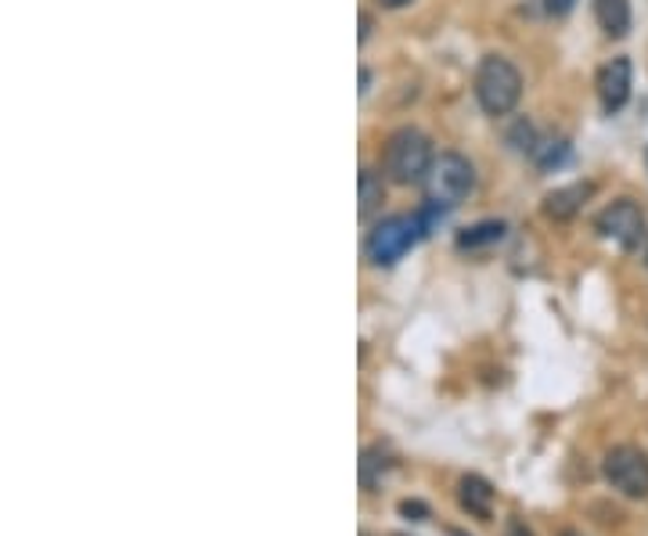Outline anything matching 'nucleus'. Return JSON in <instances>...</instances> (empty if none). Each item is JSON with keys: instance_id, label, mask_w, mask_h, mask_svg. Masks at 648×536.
Returning a JSON list of instances; mask_svg holds the SVG:
<instances>
[{"instance_id": "aec40b11", "label": "nucleus", "mask_w": 648, "mask_h": 536, "mask_svg": "<svg viewBox=\"0 0 648 536\" xmlns=\"http://www.w3.org/2000/svg\"><path fill=\"white\" fill-rule=\"evenodd\" d=\"M368 83H371V72L360 69V94H368Z\"/></svg>"}, {"instance_id": "4468645a", "label": "nucleus", "mask_w": 648, "mask_h": 536, "mask_svg": "<svg viewBox=\"0 0 648 536\" xmlns=\"http://www.w3.org/2000/svg\"><path fill=\"white\" fill-rule=\"evenodd\" d=\"M533 158H537L541 169H555L569 158V144L555 137V141H537V148H533Z\"/></svg>"}, {"instance_id": "f257e3e1", "label": "nucleus", "mask_w": 648, "mask_h": 536, "mask_svg": "<svg viewBox=\"0 0 648 536\" xmlns=\"http://www.w3.org/2000/svg\"><path fill=\"white\" fill-rule=\"evenodd\" d=\"M446 206H440V202H425L418 213H400V216H385V220H379L371 227V235L364 241V256L371 267H393L400 264L403 256H408L411 249L422 238H429L432 230H436V224L443 220Z\"/></svg>"}, {"instance_id": "9d476101", "label": "nucleus", "mask_w": 648, "mask_h": 536, "mask_svg": "<svg viewBox=\"0 0 648 536\" xmlns=\"http://www.w3.org/2000/svg\"><path fill=\"white\" fill-rule=\"evenodd\" d=\"M595 19L609 37H627L630 29V0H595Z\"/></svg>"}, {"instance_id": "dca6fc26", "label": "nucleus", "mask_w": 648, "mask_h": 536, "mask_svg": "<svg viewBox=\"0 0 648 536\" xmlns=\"http://www.w3.org/2000/svg\"><path fill=\"white\" fill-rule=\"evenodd\" d=\"M573 8H576V0H544V11L552 14V19H566Z\"/></svg>"}, {"instance_id": "9b49d317", "label": "nucleus", "mask_w": 648, "mask_h": 536, "mask_svg": "<svg viewBox=\"0 0 648 536\" xmlns=\"http://www.w3.org/2000/svg\"><path fill=\"white\" fill-rule=\"evenodd\" d=\"M393 468V457H389L382 446H368L364 454H360V486L374 494V486L382 483V475Z\"/></svg>"}, {"instance_id": "1a4fd4ad", "label": "nucleus", "mask_w": 648, "mask_h": 536, "mask_svg": "<svg viewBox=\"0 0 648 536\" xmlns=\"http://www.w3.org/2000/svg\"><path fill=\"white\" fill-rule=\"evenodd\" d=\"M590 195V184H569V187H558L544 198V213L552 216V220H569L576 216V209L584 206V198Z\"/></svg>"}, {"instance_id": "a211bd4d", "label": "nucleus", "mask_w": 648, "mask_h": 536, "mask_svg": "<svg viewBox=\"0 0 648 536\" xmlns=\"http://www.w3.org/2000/svg\"><path fill=\"white\" fill-rule=\"evenodd\" d=\"M368 33H371V19H368V14H360V43L368 40Z\"/></svg>"}, {"instance_id": "412c9836", "label": "nucleus", "mask_w": 648, "mask_h": 536, "mask_svg": "<svg viewBox=\"0 0 648 536\" xmlns=\"http://www.w3.org/2000/svg\"><path fill=\"white\" fill-rule=\"evenodd\" d=\"M645 270H648V241H645Z\"/></svg>"}, {"instance_id": "b1692460", "label": "nucleus", "mask_w": 648, "mask_h": 536, "mask_svg": "<svg viewBox=\"0 0 648 536\" xmlns=\"http://www.w3.org/2000/svg\"><path fill=\"white\" fill-rule=\"evenodd\" d=\"M389 536H408V533H389Z\"/></svg>"}, {"instance_id": "5701e85b", "label": "nucleus", "mask_w": 648, "mask_h": 536, "mask_svg": "<svg viewBox=\"0 0 648 536\" xmlns=\"http://www.w3.org/2000/svg\"><path fill=\"white\" fill-rule=\"evenodd\" d=\"M562 536H580V533H573V529H569V533H562Z\"/></svg>"}, {"instance_id": "6ab92c4d", "label": "nucleus", "mask_w": 648, "mask_h": 536, "mask_svg": "<svg viewBox=\"0 0 648 536\" xmlns=\"http://www.w3.org/2000/svg\"><path fill=\"white\" fill-rule=\"evenodd\" d=\"M379 4H382V8H389V11H397V8H408L411 0H379Z\"/></svg>"}, {"instance_id": "20e7f679", "label": "nucleus", "mask_w": 648, "mask_h": 536, "mask_svg": "<svg viewBox=\"0 0 648 536\" xmlns=\"http://www.w3.org/2000/svg\"><path fill=\"white\" fill-rule=\"evenodd\" d=\"M425 195L429 202H440V206L446 209H454L457 202H465L472 195V187H475V169L465 155H457V152H443L432 158V166L425 173Z\"/></svg>"}, {"instance_id": "f03ea898", "label": "nucleus", "mask_w": 648, "mask_h": 536, "mask_svg": "<svg viewBox=\"0 0 648 536\" xmlns=\"http://www.w3.org/2000/svg\"><path fill=\"white\" fill-rule=\"evenodd\" d=\"M523 97V76L501 54H486L475 69V101L486 115H508Z\"/></svg>"}, {"instance_id": "6e6552de", "label": "nucleus", "mask_w": 648, "mask_h": 536, "mask_svg": "<svg viewBox=\"0 0 648 536\" xmlns=\"http://www.w3.org/2000/svg\"><path fill=\"white\" fill-rule=\"evenodd\" d=\"M457 504H461V512H469L472 518L490 523V518H494V486H490L483 475H461Z\"/></svg>"}, {"instance_id": "2eb2a0df", "label": "nucleus", "mask_w": 648, "mask_h": 536, "mask_svg": "<svg viewBox=\"0 0 648 536\" xmlns=\"http://www.w3.org/2000/svg\"><path fill=\"white\" fill-rule=\"evenodd\" d=\"M400 515L403 518H411V523H425L429 518V508L422 501H400Z\"/></svg>"}, {"instance_id": "ddd939ff", "label": "nucleus", "mask_w": 648, "mask_h": 536, "mask_svg": "<svg viewBox=\"0 0 648 536\" xmlns=\"http://www.w3.org/2000/svg\"><path fill=\"white\" fill-rule=\"evenodd\" d=\"M382 195H385L382 173L360 169V206H357V213H360V216H371L374 209L382 206Z\"/></svg>"}, {"instance_id": "f3484780", "label": "nucleus", "mask_w": 648, "mask_h": 536, "mask_svg": "<svg viewBox=\"0 0 648 536\" xmlns=\"http://www.w3.org/2000/svg\"><path fill=\"white\" fill-rule=\"evenodd\" d=\"M504 536H533V529L523 523V518H508V526H504Z\"/></svg>"}, {"instance_id": "393cba45", "label": "nucleus", "mask_w": 648, "mask_h": 536, "mask_svg": "<svg viewBox=\"0 0 648 536\" xmlns=\"http://www.w3.org/2000/svg\"><path fill=\"white\" fill-rule=\"evenodd\" d=\"M360 536H368V533H360Z\"/></svg>"}, {"instance_id": "0eeeda50", "label": "nucleus", "mask_w": 648, "mask_h": 536, "mask_svg": "<svg viewBox=\"0 0 648 536\" xmlns=\"http://www.w3.org/2000/svg\"><path fill=\"white\" fill-rule=\"evenodd\" d=\"M598 101L609 115L630 101V58H613V62L598 72Z\"/></svg>"}, {"instance_id": "7ed1b4c3", "label": "nucleus", "mask_w": 648, "mask_h": 536, "mask_svg": "<svg viewBox=\"0 0 648 536\" xmlns=\"http://www.w3.org/2000/svg\"><path fill=\"white\" fill-rule=\"evenodd\" d=\"M432 158L436 155H432V144H429V137L422 134V130L403 126L385 141L382 166L397 184H422L429 166H432Z\"/></svg>"}, {"instance_id": "39448f33", "label": "nucleus", "mask_w": 648, "mask_h": 536, "mask_svg": "<svg viewBox=\"0 0 648 536\" xmlns=\"http://www.w3.org/2000/svg\"><path fill=\"white\" fill-rule=\"evenodd\" d=\"M601 472H605V480H609V486L619 489L624 497L630 501L648 497V454L641 446H630V443L613 446L601 461Z\"/></svg>"}, {"instance_id": "423d86ee", "label": "nucleus", "mask_w": 648, "mask_h": 536, "mask_svg": "<svg viewBox=\"0 0 648 536\" xmlns=\"http://www.w3.org/2000/svg\"><path fill=\"white\" fill-rule=\"evenodd\" d=\"M595 227H598L601 238L616 241L619 249H638L641 235H645V213L638 209V202L619 198V202H613V206H605L598 213Z\"/></svg>"}, {"instance_id": "4be33fe9", "label": "nucleus", "mask_w": 648, "mask_h": 536, "mask_svg": "<svg viewBox=\"0 0 648 536\" xmlns=\"http://www.w3.org/2000/svg\"><path fill=\"white\" fill-rule=\"evenodd\" d=\"M451 536H469V533H461V529H451Z\"/></svg>"}, {"instance_id": "f8f14e48", "label": "nucleus", "mask_w": 648, "mask_h": 536, "mask_svg": "<svg viewBox=\"0 0 648 536\" xmlns=\"http://www.w3.org/2000/svg\"><path fill=\"white\" fill-rule=\"evenodd\" d=\"M504 227L501 220H483V224H475V227H465L457 235V249H486V245H497L504 238Z\"/></svg>"}]
</instances>
